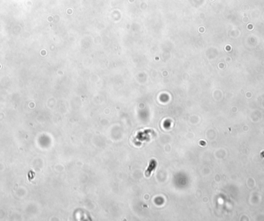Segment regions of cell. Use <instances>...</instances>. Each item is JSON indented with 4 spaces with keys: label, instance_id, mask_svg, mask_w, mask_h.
<instances>
[{
    "label": "cell",
    "instance_id": "6da1fadb",
    "mask_svg": "<svg viewBox=\"0 0 264 221\" xmlns=\"http://www.w3.org/2000/svg\"><path fill=\"white\" fill-rule=\"evenodd\" d=\"M154 167H155V162H154V161H151V164H150L149 168H148V170H147L146 173H145L147 177L150 176V174H151V171L154 169Z\"/></svg>",
    "mask_w": 264,
    "mask_h": 221
}]
</instances>
